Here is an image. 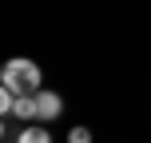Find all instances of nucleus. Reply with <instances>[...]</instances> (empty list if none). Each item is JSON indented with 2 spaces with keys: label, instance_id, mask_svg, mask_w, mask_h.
I'll list each match as a JSON object with an SVG mask.
<instances>
[{
  "label": "nucleus",
  "instance_id": "1",
  "mask_svg": "<svg viewBox=\"0 0 151 143\" xmlns=\"http://www.w3.org/2000/svg\"><path fill=\"white\" fill-rule=\"evenodd\" d=\"M0 83H8L20 96H36L40 91V68L32 60H8L4 72H0Z\"/></svg>",
  "mask_w": 151,
  "mask_h": 143
},
{
  "label": "nucleus",
  "instance_id": "2",
  "mask_svg": "<svg viewBox=\"0 0 151 143\" xmlns=\"http://www.w3.org/2000/svg\"><path fill=\"white\" fill-rule=\"evenodd\" d=\"M60 115H64V99L60 96H56V91H44V88H40L36 91V119H60Z\"/></svg>",
  "mask_w": 151,
  "mask_h": 143
},
{
  "label": "nucleus",
  "instance_id": "3",
  "mask_svg": "<svg viewBox=\"0 0 151 143\" xmlns=\"http://www.w3.org/2000/svg\"><path fill=\"white\" fill-rule=\"evenodd\" d=\"M16 143H52V135H48V127H24Z\"/></svg>",
  "mask_w": 151,
  "mask_h": 143
},
{
  "label": "nucleus",
  "instance_id": "4",
  "mask_svg": "<svg viewBox=\"0 0 151 143\" xmlns=\"http://www.w3.org/2000/svg\"><path fill=\"white\" fill-rule=\"evenodd\" d=\"M12 115H20V119H36V96H20L12 107Z\"/></svg>",
  "mask_w": 151,
  "mask_h": 143
},
{
  "label": "nucleus",
  "instance_id": "5",
  "mask_svg": "<svg viewBox=\"0 0 151 143\" xmlns=\"http://www.w3.org/2000/svg\"><path fill=\"white\" fill-rule=\"evenodd\" d=\"M16 99H20V91H12V88H8V83H0V111H4V115H12Z\"/></svg>",
  "mask_w": 151,
  "mask_h": 143
},
{
  "label": "nucleus",
  "instance_id": "6",
  "mask_svg": "<svg viewBox=\"0 0 151 143\" xmlns=\"http://www.w3.org/2000/svg\"><path fill=\"white\" fill-rule=\"evenodd\" d=\"M68 143H91V131H88V127H72Z\"/></svg>",
  "mask_w": 151,
  "mask_h": 143
}]
</instances>
